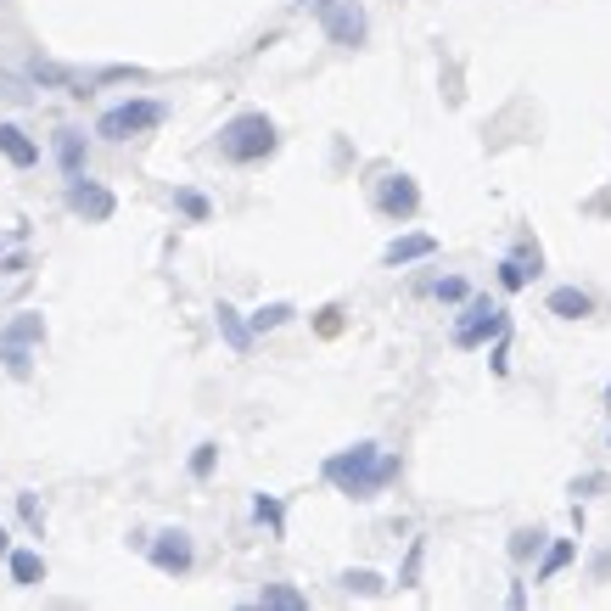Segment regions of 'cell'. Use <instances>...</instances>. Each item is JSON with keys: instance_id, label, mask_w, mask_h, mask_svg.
Listing matches in <instances>:
<instances>
[{"instance_id": "6da1fadb", "label": "cell", "mask_w": 611, "mask_h": 611, "mask_svg": "<svg viewBox=\"0 0 611 611\" xmlns=\"http://www.w3.org/2000/svg\"><path fill=\"white\" fill-rule=\"evenodd\" d=\"M326 477L337 482L342 494L370 499L376 488H388V482L399 477V460H393V455H381L376 443H353V448H342V455H331V460H326Z\"/></svg>"}, {"instance_id": "7a4b0ae2", "label": "cell", "mask_w": 611, "mask_h": 611, "mask_svg": "<svg viewBox=\"0 0 611 611\" xmlns=\"http://www.w3.org/2000/svg\"><path fill=\"white\" fill-rule=\"evenodd\" d=\"M163 118H169L163 102H152V95H135V102H118V107H107L102 118H95V135H102V141H130V135L157 130Z\"/></svg>"}, {"instance_id": "3957f363", "label": "cell", "mask_w": 611, "mask_h": 611, "mask_svg": "<svg viewBox=\"0 0 611 611\" xmlns=\"http://www.w3.org/2000/svg\"><path fill=\"white\" fill-rule=\"evenodd\" d=\"M219 152L236 157V163H252V157L275 152V123H270L264 113H241V118H231V123L219 130Z\"/></svg>"}, {"instance_id": "277c9868", "label": "cell", "mask_w": 611, "mask_h": 611, "mask_svg": "<svg viewBox=\"0 0 611 611\" xmlns=\"http://www.w3.org/2000/svg\"><path fill=\"white\" fill-rule=\"evenodd\" d=\"M68 208H74L79 219H90V224H107V219H113V208H118V197H113L102 180L74 174V180H68Z\"/></svg>"}, {"instance_id": "5b68a950", "label": "cell", "mask_w": 611, "mask_h": 611, "mask_svg": "<svg viewBox=\"0 0 611 611\" xmlns=\"http://www.w3.org/2000/svg\"><path fill=\"white\" fill-rule=\"evenodd\" d=\"M499 331H505V314H499L488 298H477V303L460 314L455 342H460V348H482V342H488V337H499Z\"/></svg>"}, {"instance_id": "8992f818", "label": "cell", "mask_w": 611, "mask_h": 611, "mask_svg": "<svg viewBox=\"0 0 611 611\" xmlns=\"http://www.w3.org/2000/svg\"><path fill=\"white\" fill-rule=\"evenodd\" d=\"M326 34H331V45H360L365 40V6L360 0H331L326 6Z\"/></svg>"}, {"instance_id": "52a82bcc", "label": "cell", "mask_w": 611, "mask_h": 611, "mask_svg": "<svg viewBox=\"0 0 611 611\" xmlns=\"http://www.w3.org/2000/svg\"><path fill=\"white\" fill-rule=\"evenodd\" d=\"M152 561L163 567V572H191V533H157V544H152Z\"/></svg>"}, {"instance_id": "ba28073f", "label": "cell", "mask_w": 611, "mask_h": 611, "mask_svg": "<svg viewBox=\"0 0 611 611\" xmlns=\"http://www.w3.org/2000/svg\"><path fill=\"white\" fill-rule=\"evenodd\" d=\"M415 202H421V191H415L409 174H393V180H381V213H393V219H409Z\"/></svg>"}, {"instance_id": "9c48e42d", "label": "cell", "mask_w": 611, "mask_h": 611, "mask_svg": "<svg viewBox=\"0 0 611 611\" xmlns=\"http://www.w3.org/2000/svg\"><path fill=\"white\" fill-rule=\"evenodd\" d=\"M0 157H6V163H17V169H34V163H40V146L28 141L17 123H0Z\"/></svg>"}, {"instance_id": "30bf717a", "label": "cell", "mask_w": 611, "mask_h": 611, "mask_svg": "<svg viewBox=\"0 0 611 611\" xmlns=\"http://www.w3.org/2000/svg\"><path fill=\"white\" fill-rule=\"evenodd\" d=\"M40 337H45V320H40L34 309H28V314H17V320H12V326H6V331H0V342H12V348H34Z\"/></svg>"}, {"instance_id": "8fae6325", "label": "cell", "mask_w": 611, "mask_h": 611, "mask_svg": "<svg viewBox=\"0 0 611 611\" xmlns=\"http://www.w3.org/2000/svg\"><path fill=\"white\" fill-rule=\"evenodd\" d=\"M432 252H438L432 236H399V241L388 247V264H415V259H432Z\"/></svg>"}, {"instance_id": "7c38bea8", "label": "cell", "mask_w": 611, "mask_h": 611, "mask_svg": "<svg viewBox=\"0 0 611 611\" xmlns=\"http://www.w3.org/2000/svg\"><path fill=\"white\" fill-rule=\"evenodd\" d=\"M56 157H62V169H68V180L84 174V135L79 130H62L56 135Z\"/></svg>"}, {"instance_id": "4fadbf2b", "label": "cell", "mask_w": 611, "mask_h": 611, "mask_svg": "<svg viewBox=\"0 0 611 611\" xmlns=\"http://www.w3.org/2000/svg\"><path fill=\"white\" fill-rule=\"evenodd\" d=\"M213 314H219V331H224V342H231V348H236V353H247V348H252V331H247V326H241V314H236V309H231V303H219V309H213Z\"/></svg>"}, {"instance_id": "5bb4252c", "label": "cell", "mask_w": 611, "mask_h": 611, "mask_svg": "<svg viewBox=\"0 0 611 611\" xmlns=\"http://www.w3.org/2000/svg\"><path fill=\"white\" fill-rule=\"evenodd\" d=\"M550 314H561V320H584V314H589V292H577V286H561V292H550Z\"/></svg>"}, {"instance_id": "9a60e30c", "label": "cell", "mask_w": 611, "mask_h": 611, "mask_svg": "<svg viewBox=\"0 0 611 611\" xmlns=\"http://www.w3.org/2000/svg\"><path fill=\"white\" fill-rule=\"evenodd\" d=\"M45 577V561L34 556V550H12V584H23V589H34Z\"/></svg>"}, {"instance_id": "2e32d148", "label": "cell", "mask_w": 611, "mask_h": 611, "mask_svg": "<svg viewBox=\"0 0 611 611\" xmlns=\"http://www.w3.org/2000/svg\"><path fill=\"white\" fill-rule=\"evenodd\" d=\"M259 606H275V611H303L309 600H303L298 589H286V584H270V589L259 595Z\"/></svg>"}, {"instance_id": "e0dca14e", "label": "cell", "mask_w": 611, "mask_h": 611, "mask_svg": "<svg viewBox=\"0 0 611 611\" xmlns=\"http://www.w3.org/2000/svg\"><path fill=\"white\" fill-rule=\"evenodd\" d=\"M286 320H292V309H286V303H270V309L252 314V331H275V326H286Z\"/></svg>"}, {"instance_id": "ac0fdd59", "label": "cell", "mask_w": 611, "mask_h": 611, "mask_svg": "<svg viewBox=\"0 0 611 611\" xmlns=\"http://www.w3.org/2000/svg\"><path fill=\"white\" fill-rule=\"evenodd\" d=\"M342 589H348V595H381V577H376V572H348Z\"/></svg>"}, {"instance_id": "d6986e66", "label": "cell", "mask_w": 611, "mask_h": 611, "mask_svg": "<svg viewBox=\"0 0 611 611\" xmlns=\"http://www.w3.org/2000/svg\"><path fill=\"white\" fill-rule=\"evenodd\" d=\"M538 544H544V533H538V527H522L517 538H510V556H517V561H527V556L538 550Z\"/></svg>"}, {"instance_id": "ffe728a7", "label": "cell", "mask_w": 611, "mask_h": 611, "mask_svg": "<svg viewBox=\"0 0 611 611\" xmlns=\"http://www.w3.org/2000/svg\"><path fill=\"white\" fill-rule=\"evenodd\" d=\"M0 365H6L12 376H28V348H12V342H0Z\"/></svg>"}, {"instance_id": "44dd1931", "label": "cell", "mask_w": 611, "mask_h": 611, "mask_svg": "<svg viewBox=\"0 0 611 611\" xmlns=\"http://www.w3.org/2000/svg\"><path fill=\"white\" fill-rule=\"evenodd\" d=\"M499 281H505V292H522V286H527V264H517V259L499 264Z\"/></svg>"}, {"instance_id": "7402d4cb", "label": "cell", "mask_w": 611, "mask_h": 611, "mask_svg": "<svg viewBox=\"0 0 611 611\" xmlns=\"http://www.w3.org/2000/svg\"><path fill=\"white\" fill-rule=\"evenodd\" d=\"M567 561H572V544H556V550H550V556H544V567H538V577H556V572H561Z\"/></svg>"}, {"instance_id": "603a6c76", "label": "cell", "mask_w": 611, "mask_h": 611, "mask_svg": "<svg viewBox=\"0 0 611 611\" xmlns=\"http://www.w3.org/2000/svg\"><path fill=\"white\" fill-rule=\"evenodd\" d=\"M252 510H259V522H270L275 533L286 527V522H281V505H275V499H264V494H259V505H252Z\"/></svg>"}, {"instance_id": "cb8c5ba5", "label": "cell", "mask_w": 611, "mask_h": 611, "mask_svg": "<svg viewBox=\"0 0 611 611\" xmlns=\"http://www.w3.org/2000/svg\"><path fill=\"white\" fill-rule=\"evenodd\" d=\"M438 298L460 303V298H466V281H460V275H443V281H438Z\"/></svg>"}, {"instance_id": "d4e9b609", "label": "cell", "mask_w": 611, "mask_h": 611, "mask_svg": "<svg viewBox=\"0 0 611 611\" xmlns=\"http://www.w3.org/2000/svg\"><path fill=\"white\" fill-rule=\"evenodd\" d=\"M174 202H180V208H185L191 219H208V202L197 197V191H180V197H174Z\"/></svg>"}, {"instance_id": "484cf974", "label": "cell", "mask_w": 611, "mask_h": 611, "mask_svg": "<svg viewBox=\"0 0 611 611\" xmlns=\"http://www.w3.org/2000/svg\"><path fill=\"white\" fill-rule=\"evenodd\" d=\"M191 471H197V477H208V471H213V443H202L197 455H191Z\"/></svg>"}, {"instance_id": "4316f807", "label": "cell", "mask_w": 611, "mask_h": 611, "mask_svg": "<svg viewBox=\"0 0 611 611\" xmlns=\"http://www.w3.org/2000/svg\"><path fill=\"white\" fill-rule=\"evenodd\" d=\"M17 510H23V522H40V505L28 499V494H17Z\"/></svg>"}, {"instance_id": "83f0119b", "label": "cell", "mask_w": 611, "mask_h": 611, "mask_svg": "<svg viewBox=\"0 0 611 611\" xmlns=\"http://www.w3.org/2000/svg\"><path fill=\"white\" fill-rule=\"evenodd\" d=\"M0 556H12V533L6 527H0Z\"/></svg>"}, {"instance_id": "f1b7e54d", "label": "cell", "mask_w": 611, "mask_h": 611, "mask_svg": "<svg viewBox=\"0 0 611 611\" xmlns=\"http://www.w3.org/2000/svg\"><path fill=\"white\" fill-rule=\"evenodd\" d=\"M303 6H314V12H326V6H331V0H303Z\"/></svg>"}, {"instance_id": "f546056e", "label": "cell", "mask_w": 611, "mask_h": 611, "mask_svg": "<svg viewBox=\"0 0 611 611\" xmlns=\"http://www.w3.org/2000/svg\"><path fill=\"white\" fill-rule=\"evenodd\" d=\"M606 399H611V388H606Z\"/></svg>"}]
</instances>
